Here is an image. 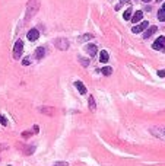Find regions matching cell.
<instances>
[{
  "mask_svg": "<svg viewBox=\"0 0 165 166\" xmlns=\"http://www.w3.org/2000/svg\"><path fill=\"white\" fill-rule=\"evenodd\" d=\"M39 9V0H29L27 5V15H25V21H29L31 18L38 12Z\"/></svg>",
  "mask_w": 165,
  "mask_h": 166,
  "instance_id": "1",
  "label": "cell"
},
{
  "mask_svg": "<svg viewBox=\"0 0 165 166\" xmlns=\"http://www.w3.org/2000/svg\"><path fill=\"white\" fill-rule=\"evenodd\" d=\"M22 51H23V41L22 39H18L15 45H13V58L15 60H19L21 55H22Z\"/></svg>",
  "mask_w": 165,
  "mask_h": 166,
  "instance_id": "2",
  "label": "cell"
},
{
  "mask_svg": "<svg viewBox=\"0 0 165 166\" xmlns=\"http://www.w3.org/2000/svg\"><path fill=\"white\" fill-rule=\"evenodd\" d=\"M54 45L57 50L60 51H66L67 48H69V41H67L66 38H57L54 41Z\"/></svg>",
  "mask_w": 165,
  "mask_h": 166,
  "instance_id": "3",
  "label": "cell"
},
{
  "mask_svg": "<svg viewBox=\"0 0 165 166\" xmlns=\"http://www.w3.org/2000/svg\"><path fill=\"white\" fill-rule=\"evenodd\" d=\"M152 48L154 50H161V51H165V37H159V38L156 39L152 45Z\"/></svg>",
  "mask_w": 165,
  "mask_h": 166,
  "instance_id": "4",
  "label": "cell"
},
{
  "mask_svg": "<svg viewBox=\"0 0 165 166\" xmlns=\"http://www.w3.org/2000/svg\"><path fill=\"white\" fill-rule=\"evenodd\" d=\"M148 26H149V22H146V21H145V22L139 23V25H136V26H133L132 28V32L133 34H140V32H143V31H145V29H146Z\"/></svg>",
  "mask_w": 165,
  "mask_h": 166,
  "instance_id": "5",
  "label": "cell"
},
{
  "mask_svg": "<svg viewBox=\"0 0 165 166\" xmlns=\"http://www.w3.org/2000/svg\"><path fill=\"white\" fill-rule=\"evenodd\" d=\"M28 39L29 41H37V39L39 38V31L37 29V28H34V29H29V32H28Z\"/></svg>",
  "mask_w": 165,
  "mask_h": 166,
  "instance_id": "6",
  "label": "cell"
},
{
  "mask_svg": "<svg viewBox=\"0 0 165 166\" xmlns=\"http://www.w3.org/2000/svg\"><path fill=\"white\" fill-rule=\"evenodd\" d=\"M86 53H88L91 57H95V55H97V53H98V47H97L95 44L86 45Z\"/></svg>",
  "mask_w": 165,
  "mask_h": 166,
  "instance_id": "7",
  "label": "cell"
},
{
  "mask_svg": "<svg viewBox=\"0 0 165 166\" xmlns=\"http://www.w3.org/2000/svg\"><path fill=\"white\" fill-rule=\"evenodd\" d=\"M89 39H94V34H83L80 37H77V42H86Z\"/></svg>",
  "mask_w": 165,
  "mask_h": 166,
  "instance_id": "8",
  "label": "cell"
},
{
  "mask_svg": "<svg viewBox=\"0 0 165 166\" xmlns=\"http://www.w3.org/2000/svg\"><path fill=\"white\" fill-rule=\"evenodd\" d=\"M44 55H45V48L44 47H38V48L35 50V58H37V60H41Z\"/></svg>",
  "mask_w": 165,
  "mask_h": 166,
  "instance_id": "9",
  "label": "cell"
},
{
  "mask_svg": "<svg viewBox=\"0 0 165 166\" xmlns=\"http://www.w3.org/2000/svg\"><path fill=\"white\" fill-rule=\"evenodd\" d=\"M156 31H158V28L156 26H151L149 29H146V31L143 32V38H149V37H152Z\"/></svg>",
  "mask_w": 165,
  "mask_h": 166,
  "instance_id": "10",
  "label": "cell"
},
{
  "mask_svg": "<svg viewBox=\"0 0 165 166\" xmlns=\"http://www.w3.org/2000/svg\"><path fill=\"white\" fill-rule=\"evenodd\" d=\"M75 88L79 90V93H82V95L86 93V88H85V85L82 82H75Z\"/></svg>",
  "mask_w": 165,
  "mask_h": 166,
  "instance_id": "11",
  "label": "cell"
},
{
  "mask_svg": "<svg viewBox=\"0 0 165 166\" xmlns=\"http://www.w3.org/2000/svg\"><path fill=\"white\" fill-rule=\"evenodd\" d=\"M142 18H143V12L142 10H138L136 12V13H134V15H133L132 16V22H140V21H142Z\"/></svg>",
  "mask_w": 165,
  "mask_h": 166,
  "instance_id": "12",
  "label": "cell"
},
{
  "mask_svg": "<svg viewBox=\"0 0 165 166\" xmlns=\"http://www.w3.org/2000/svg\"><path fill=\"white\" fill-rule=\"evenodd\" d=\"M108 58H110V55H108V53H107L105 50H102L101 53H99V61H101V63H107Z\"/></svg>",
  "mask_w": 165,
  "mask_h": 166,
  "instance_id": "13",
  "label": "cell"
},
{
  "mask_svg": "<svg viewBox=\"0 0 165 166\" xmlns=\"http://www.w3.org/2000/svg\"><path fill=\"white\" fill-rule=\"evenodd\" d=\"M158 19H159L161 22H165V3L162 5V7L159 9V12H158Z\"/></svg>",
  "mask_w": 165,
  "mask_h": 166,
  "instance_id": "14",
  "label": "cell"
},
{
  "mask_svg": "<svg viewBox=\"0 0 165 166\" xmlns=\"http://www.w3.org/2000/svg\"><path fill=\"white\" fill-rule=\"evenodd\" d=\"M101 73H102L104 76H110L111 73H113V69H111L110 66H105V67H102V69H101Z\"/></svg>",
  "mask_w": 165,
  "mask_h": 166,
  "instance_id": "15",
  "label": "cell"
},
{
  "mask_svg": "<svg viewBox=\"0 0 165 166\" xmlns=\"http://www.w3.org/2000/svg\"><path fill=\"white\" fill-rule=\"evenodd\" d=\"M95 108H97V105H95V99H94V96H89V109L94 112Z\"/></svg>",
  "mask_w": 165,
  "mask_h": 166,
  "instance_id": "16",
  "label": "cell"
},
{
  "mask_svg": "<svg viewBox=\"0 0 165 166\" xmlns=\"http://www.w3.org/2000/svg\"><path fill=\"white\" fill-rule=\"evenodd\" d=\"M123 18H124L126 21H129V19L132 18V6H130V7H129V9H127L124 13H123Z\"/></svg>",
  "mask_w": 165,
  "mask_h": 166,
  "instance_id": "17",
  "label": "cell"
},
{
  "mask_svg": "<svg viewBox=\"0 0 165 166\" xmlns=\"http://www.w3.org/2000/svg\"><path fill=\"white\" fill-rule=\"evenodd\" d=\"M79 63H80L83 67H88L89 66V60H88V58H82V57H79Z\"/></svg>",
  "mask_w": 165,
  "mask_h": 166,
  "instance_id": "18",
  "label": "cell"
},
{
  "mask_svg": "<svg viewBox=\"0 0 165 166\" xmlns=\"http://www.w3.org/2000/svg\"><path fill=\"white\" fill-rule=\"evenodd\" d=\"M0 122H2V125H5V127L7 125V120H6L3 115H0Z\"/></svg>",
  "mask_w": 165,
  "mask_h": 166,
  "instance_id": "19",
  "label": "cell"
},
{
  "mask_svg": "<svg viewBox=\"0 0 165 166\" xmlns=\"http://www.w3.org/2000/svg\"><path fill=\"white\" fill-rule=\"evenodd\" d=\"M158 76H159V77H165V70H159V72H158Z\"/></svg>",
  "mask_w": 165,
  "mask_h": 166,
  "instance_id": "20",
  "label": "cell"
},
{
  "mask_svg": "<svg viewBox=\"0 0 165 166\" xmlns=\"http://www.w3.org/2000/svg\"><path fill=\"white\" fill-rule=\"evenodd\" d=\"M29 63H31V60H29V58H25V60L22 61V64H23V66H28Z\"/></svg>",
  "mask_w": 165,
  "mask_h": 166,
  "instance_id": "21",
  "label": "cell"
},
{
  "mask_svg": "<svg viewBox=\"0 0 165 166\" xmlns=\"http://www.w3.org/2000/svg\"><path fill=\"white\" fill-rule=\"evenodd\" d=\"M54 166H67L66 162H59V163H56Z\"/></svg>",
  "mask_w": 165,
  "mask_h": 166,
  "instance_id": "22",
  "label": "cell"
},
{
  "mask_svg": "<svg viewBox=\"0 0 165 166\" xmlns=\"http://www.w3.org/2000/svg\"><path fill=\"white\" fill-rule=\"evenodd\" d=\"M22 136H23V137H29V136H31V133H29V131H27V133L23 131V133H22Z\"/></svg>",
  "mask_w": 165,
  "mask_h": 166,
  "instance_id": "23",
  "label": "cell"
},
{
  "mask_svg": "<svg viewBox=\"0 0 165 166\" xmlns=\"http://www.w3.org/2000/svg\"><path fill=\"white\" fill-rule=\"evenodd\" d=\"M123 3H129V0H120V5H123Z\"/></svg>",
  "mask_w": 165,
  "mask_h": 166,
  "instance_id": "24",
  "label": "cell"
},
{
  "mask_svg": "<svg viewBox=\"0 0 165 166\" xmlns=\"http://www.w3.org/2000/svg\"><path fill=\"white\" fill-rule=\"evenodd\" d=\"M143 2H146V3H148V2H151V0H143Z\"/></svg>",
  "mask_w": 165,
  "mask_h": 166,
  "instance_id": "25",
  "label": "cell"
},
{
  "mask_svg": "<svg viewBox=\"0 0 165 166\" xmlns=\"http://www.w3.org/2000/svg\"><path fill=\"white\" fill-rule=\"evenodd\" d=\"M156 2H162V0H156Z\"/></svg>",
  "mask_w": 165,
  "mask_h": 166,
  "instance_id": "26",
  "label": "cell"
}]
</instances>
